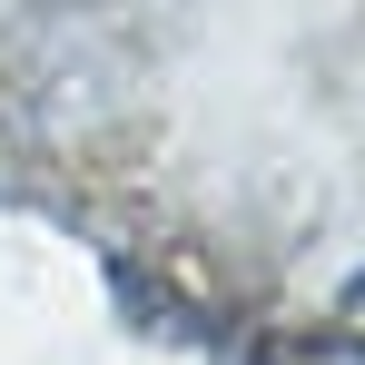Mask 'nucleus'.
Segmentation results:
<instances>
[{
  "label": "nucleus",
  "instance_id": "f257e3e1",
  "mask_svg": "<svg viewBox=\"0 0 365 365\" xmlns=\"http://www.w3.org/2000/svg\"><path fill=\"white\" fill-rule=\"evenodd\" d=\"M128 109H138V79H128V60L99 40V30H69V40H50L40 79L20 89V119L40 128L50 148H89V138H109Z\"/></svg>",
  "mask_w": 365,
  "mask_h": 365
},
{
  "label": "nucleus",
  "instance_id": "f03ea898",
  "mask_svg": "<svg viewBox=\"0 0 365 365\" xmlns=\"http://www.w3.org/2000/svg\"><path fill=\"white\" fill-rule=\"evenodd\" d=\"M336 326H346V336H365V267L346 277V297H336Z\"/></svg>",
  "mask_w": 365,
  "mask_h": 365
}]
</instances>
